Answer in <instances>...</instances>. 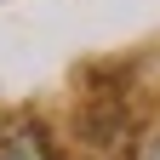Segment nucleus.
Listing matches in <instances>:
<instances>
[{
	"label": "nucleus",
	"mask_w": 160,
	"mask_h": 160,
	"mask_svg": "<svg viewBox=\"0 0 160 160\" xmlns=\"http://www.w3.org/2000/svg\"><path fill=\"white\" fill-rule=\"evenodd\" d=\"M0 160H46V137L34 126H17V132H6V143H0Z\"/></svg>",
	"instance_id": "f257e3e1"
},
{
	"label": "nucleus",
	"mask_w": 160,
	"mask_h": 160,
	"mask_svg": "<svg viewBox=\"0 0 160 160\" xmlns=\"http://www.w3.org/2000/svg\"><path fill=\"white\" fill-rule=\"evenodd\" d=\"M143 160H160V137H149V143H143Z\"/></svg>",
	"instance_id": "f03ea898"
}]
</instances>
